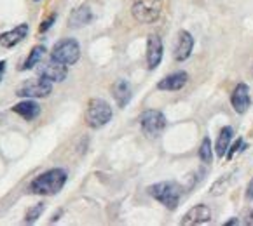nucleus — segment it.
<instances>
[{
	"label": "nucleus",
	"mask_w": 253,
	"mask_h": 226,
	"mask_svg": "<svg viewBox=\"0 0 253 226\" xmlns=\"http://www.w3.org/2000/svg\"><path fill=\"white\" fill-rule=\"evenodd\" d=\"M182 186L175 181H161L156 183L149 188V193L156 198L159 204H163L166 209L175 211L180 204V196H182Z\"/></svg>",
	"instance_id": "2"
},
{
	"label": "nucleus",
	"mask_w": 253,
	"mask_h": 226,
	"mask_svg": "<svg viewBox=\"0 0 253 226\" xmlns=\"http://www.w3.org/2000/svg\"><path fill=\"white\" fill-rule=\"evenodd\" d=\"M52 93V82H47L44 78L39 80H28L25 84L19 86V89L16 91L19 97L25 99H35V97H47Z\"/></svg>",
	"instance_id": "7"
},
{
	"label": "nucleus",
	"mask_w": 253,
	"mask_h": 226,
	"mask_svg": "<svg viewBox=\"0 0 253 226\" xmlns=\"http://www.w3.org/2000/svg\"><path fill=\"white\" fill-rule=\"evenodd\" d=\"M208 221H211V209L205 204H199L187 211V214L182 219V225L194 226V225H203V223H208Z\"/></svg>",
	"instance_id": "10"
},
{
	"label": "nucleus",
	"mask_w": 253,
	"mask_h": 226,
	"mask_svg": "<svg viewBox=\"0 0 253 226\" xmlns=\"http://www.w3.org/2000/svg\"><path fill=\"white\" fill-rule=\"evenodd\" d=\"M28 35V25L23 23V25L16 26L12 30L5 32V33H0V45L5 49H11V47H16L19 42H23Z\"/></svg>",
	"instance_id": "13"
},
{
	"label": "nucleus",
	"mask_w": 253,
	"mask_h": 226,
	"mask_svg": "<svg viewBox=\"0 0 253 226\" xmlns=\"http://www.w3.org/2000/svg\"><path fill=\"white\" fill-rule=\"evenodd\" d=\"M239 223H241V221H239V218H234V219H229V221L225 223V226H231V225H239Z\"/></svg>",
	"instance_id": "28"
},
{
	"label": "nucleus",
	"mask_w": 253,
	"mask_h": 226,
	"mask_svg": "<svg viewBox=\"0 0 253 226\" xmlns=\"http://www.w3.org/2000/svg\"><path fill=\"white\" fill-rule=\"evenodd\" d=\"M44 56H45L44 45H35V47L30 51V54H28V58L25 60V63H23L21 70H30V68L41 65V61L44 60Z\"/></svg>",
	"instance_id": "19"
},
{
	"label": "nucleus",
	"mask_w": 253,
	"mask_h": 226,
	"mask_svg": "<svg viewBox=\"0 0 253 226\" xmlns=\"http://www.w3.org/2000/svg\"><path fill=\"white\" fill-rule=\"evenodd\" d=\"M112 119V106L105 99L94 97L89 101L86 110V122L93 129H100V127L107 126Z\"/></svg>",
	"instance_id": "3"
},
{
	"label": "nucleus",
	"mask_w": 253,
	"mask_h": 226,
	"mask_svg": "<svg viewBox=\"0 0 253 226\" xmlns=\"http://www.w3.org/2000/svg\"><path fill=\"white\" fill-rule=\"evenodd\" d=\"M194 49V38L189 32L180 30L178 35H176V42H175V51H173V56H175L176 61H185L190 54H192Z\"/></svg>",
	"instance_id": "11"
},
{
	"label": "nucleus",
	"mask_w": 253,
	"mask_h": 226,
	"mask_svg": "<svg viewBox=\"0 0 253 226\" xmlns=\"http://www.w3.org/2000/svg\"><path fill=\"white\" fill-rule=\"evenodd\" d=\"M79 58H81V47H79V42L74 38H63V40L56 42L51 51V60L60 61L67 66L75 65Z\"/></svg>",
	"instance_id": "5"
},
{
	"label": "nucleus",
	"mask_w": 253,
	"mask_h": 226,
	"mask_svg": "<svg viewBox=\"0 0 253 226\" xmlns=\"http://www.w3.org/2000/svg\"><path fill=\"white\" fill-rule=\"evenodd\" d=\"M232 136H234V130H232V127L227 126V127H223V129L220 130L218 139H216V145H215L216 155H218V157H225V153H227L229 146H231Z\"/></svg>",
	"instance_id": "18"
},
{
	"label": "nucleus",
	"mask_w": 253,
	"mask_h": 226,
	"mask_svg": "<svg viewBox=\"0 0 253 226\" xmlns=\"http://www.w3.org/2000/svg\"><path fill=\"white\" fill-rule=\"evenodd\" d=\"M234 174L236 172H232V174H227V176H222L220 179H216L215 185L211 186V195H222L223 192H227L229 188H231L232 181H234Z\"/></svg>",
	"instance_id": "20"
},
{
	"label": "nucleus",
	"mask_w": 253,
	"mask_h": 226,
	"mask_svg": "<svg viewBox=\"0 0 253 226\" xmlns=\"http://www.w3.org/2000/svg\"><path fill=\"white\" fill-rule=\"evenodd\" d=\"M140 126L150 137H157L166 127V117L159 110H145L140 115Z\"/></svg>",
	"instance_id": "6"
},
{
	"label": "nucleus",
	"mask_w": 253,
	"mask_h": 226,
	"mask_svg": "<svg viewBox=\"0 0 253 226\" xmlns=\"http://www.w3.org/2000/svg\"><path fill=\"white\" fill-rule=\"evenodd\" d=\"M67 183V171L63 169H49V171L39 174L32 181L30 192L35 195H56L63 190Z\"/></svg>",
	"instance_id": "1"
},
{
	"label": "nucleus",
	"mask_w": 253,
	"mask_h": 226,
	"mask_svg": "<svg viewBox=\"0 0 253 226\" xmlns=\"http://www.w3.org/2000/svg\"><path fill=\"white\" fill-rule=\"evenodd\" d=\"M199 159L205 163H211L213 160V152H211V141L208 137H205L201 143V148H199Z\"/></svg>",
	"instance_id": "21"
},
{
	"label": "nucleus",
	"mask_w": 253,
	"mask_h": 226,
	"mask_svg": "<svg viewBox=\"0 0 253 226\" xmlns=\"http://www.w3.org/2000/svg\"><path fill=\"white\" fill-rule=\"evenodd\" d=\"M93 21V12H91L89 5H81V7L74 9V12L68 18V26L70 28H81L86 26Z\"/></svg>",
	"instance_id": "15"
},
{
	"label": "nucleus",
	"mask_w": 253,
	"mask_h": 226,
	"mask_svg": "<svg viewBox=\"0 0 253 226\" xmlns=\"http://www.w3.org/2000/svg\"><path fill=\"white\" fill-rule=\"evenodd\" d=\"M231 103L232 108H234L236 113H246L252 104V99H250V89L246 84H238L231 96Z\"/></svg>",
	"instance_id": "12"
},
{
	"label": "nucleus",
	"mask_w": 253,
	"mask_h": 226,
	"mask_svg": "<svg viewBox=\"0 0 253 226\" xmlns=\"http://www.w3.org/2000/svg\"><path fill=\"white\" fill-rule=\"evenodd\" d=\"M246 198H248V200H253V179L250 181L248 188H246Z\"/></svg>",
	"instance_id": "26"
},
{
	"label": "nucleus",
	"mask_w": 253,
	"mask_h": 226,
	"mask_svg": "<svg viewBox=\"0 0 253 226\" xmlns=\"http://www.w3.org/2000/svg\"><path fill=\"white\" fill-rule=\"evenodd\" d=\"M54 21H56V14H51L47 19H45L44 23H42L41 28H39V30H41V32H47L49 28H51V26H52V23H54Z\"/></svg>",
	"instance_id": "25"
},
{
	"label": "nucleus",
	"mask_w": 253,
	"mask_h": 226,
	"mask_svg": "<svg viewBox=\"0 0 253 226\" xmlns=\"http://www.w3.org/2000/svg\"><path fill=\"white\" fill-rule=\"evenodd\" d=\"M112 96H114V99H116L117 106L124 108L131 101V87H129V84H127L126 80H123V78H119V80L112 86Z\"/></svg>",
	"instance_id": "16"
},
{
	"label": "nucleus",
	"mask_w": 253,
	"mask_h": 226,
	"mask_svg": "<svg viewBox=\"0 0 253 226\" xmlns=\"http://www.w3.org/2000/svg\"><path fill=\"white\" fill-rule=\"evenodd\" d=\"M239 221H241L243 225H253V209H245Z\"/></svg>",
	"instance_id": "23"
},
{
	"label": "nucleus",
	"mask_w": 253,
	"mask_h": 226,
	"mask_svg": "<svg viewBox=\"0 0 253 226\" xmlns=\"http://www.w3.org/2000/svg\"><path fill=\"white\" fill-rule=\"evenodd\" d=\"M39 77L47 82H63L68 75V66L60 61L51 60L47 63H42L37 70Z\"/></svg>",
	"instance_id": "8"
},
{
	"label": "nucleus",
	"mask_w": 253,
	"mask_h": 226,
	"mask_svg": "<svg viewBox=\"0 0 253 226\" xmlns=\"http://www.w3.org/2000/svg\"><path fill=\"white\" fill-rule=\"evenodd\" d=\"M12 111L18 113L19 117H23L25 120H34V119H37L39 113H41V106H39L35 101L26 99V101H21V103L14 104Z\"/></svg>",
	"instance_id": "17"
},
{
	"label": "nucleus",
	"mask_w": 253,
	"mask_h": 226,
	"mask_svg": "<svg viewBox=\"0 0 253 226\" xmlns=\"http://www.w3.org/2000/svg\"><path fill=\"white\" fill-rule=\"evenodd\" d=\"M131 12L138 23L150 25L159 19L161 12H163V2L161 0H134Z\"/></svg>",
	"instance_id": "4"
},
{
	"label": "nucleus",
	"mask_w": 253,
	"mask_h": 226,
	"mask_svg": "<svg viewBox=\"0 0 253 226\" xmlns=\"http://www.w3.org/2000/svg\"><path fill=\"white\" fill-rule=\"evenodd\" d=\"M163 60V40L159 35H149L147 38V66L149 70H156Z\"/></svg>",
	"instance_id": "9"
},
{
	"label": "nucleus",
	"mask_w": 253,
	"mask_h": 226,
	"mask_svg": "<svg viewBox=\"0 0 253 226\" xmlns=\"http://www.w3.org/2000/svg\"><path fill=\"white\" fill-rule=\"evenodd\" d=\"M35 2H39V0H35Z\"/></svg>",
	"instance_id": "29"
},
{
	"label": "nucleus",
	"mask_w": 253,
	"mask_h": 226,
	"mask_svg": "<svg viewBox=\"0 0 253 226\" xmlns=\"http://www.w3.org/2000/svg\"><path fill=\"white\" fill-rule=\"evenodd\" d=\"M241 146H243V139L239 137V139L236 141L234 145H232V148H231V150H227V159H232V157H234V153L241 150Z\"/></svg>",
	"instance_id": "24"
},
{
	"label": "nucleus",
	"mask_w": 253,
	"mask_h": 226,
	"mask_svg": "<svg viewBox=\"0 0 253 226\" xmlns=\"http://www.w3.org/2000/svg\"><path fill=\"white\" fill-rule=\"evenodd\" d=\"M187 78L189 75L185 71H175V73L168 75L163 80L157 84V89L159 91H180L183 89V86L187 84Z\"/></svg>",
	"instance_id": "14"
},
{
	"label": "nucleus",
	"mask_w": 253,
	"mask_h": 226,
	"mask_svg": "<svg viewBox=\"0 0 253 226\" xmlns=\"http://www.w3.org/2000/svg\"><path fill=\"white\" fill-rule=\"evenodd\" d=\"M5 61H0V82H2V78H4V75H5Z\"/></svg>",
	"instance_id": "27"
},
{
	"label": "nucleus",
	"mask_w": 253,
	"mask_h": 226,
	"mask_svg": "<svg viewBox=\"0 0 253 226\" xmlns=\"http://www.w3.org/2000/svg\"><path fill=\"white\" fill-rule=\"evenodd\" d=\"M44 209H45V205L42 204V202H39L37 205H34V207H32L30 211L26 212L25 221H26V223H35L39 218H41V214H42V212H44Z\"/></svg>",
	"instance_id": "22"
}]
</instances>
